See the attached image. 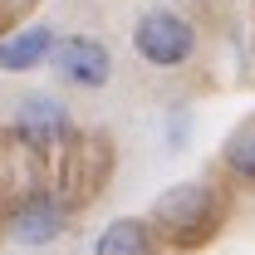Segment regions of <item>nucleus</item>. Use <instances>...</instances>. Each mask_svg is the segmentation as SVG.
I'll list each match as a JSON object with an SVG mask.
<instances>
[{
    "mask_svg": "<svg viewBox=\"0 0 255 255\" xmlns=\"http://www.w3.org/2000/svg\"><path fill=\"white\" fill-rule=\"evenodd\" d=\"M221 221V191L211 182H182V187L162 191L152 206V226L177 246H201Z\"/></svg>",
    "mask_w": 255,
    "mask_h": 255,
    "instance_id": "f257e3e1",
    "label": "nucleus"
},
{
    "mask_svg": "<svg viewBox=\"0 0 255 255\" xmlns=\"http://www.w3.org/2000/svg\"><path fill=\"white\" fill-rule=\"evenodd\" d=\"M132 49L152 64V69H177V64H187L196 54V30H191V20H182L177 10L152 5L132 25Z\"/></svg>",
    "mask_w": 255,
    "mask_h": 255,
    "instance_id": "f03ea898",
    "label": "nucleus"
},
{
    "mask_svg": "<svg viewBox=\"0 0 255 255\" xmlns=\"http://www.w3.org/2000/svg\"><path fill=\"white\" fill-rule=\"evenodd\" d=\"M54 74H59L69 89H108V79H113V54H108V44L94 39V34H64L54 39Z\"/></svg>",
    "mask_w": 255,
    "mask_h": 255,
    "instance_id": "7ed1b4c3",
    "label": "nucleus"
},
{
    "mask_svg": "<svg viewBox=\"0 0 255 255\" xmlns=\"http://www.w3.org/2000/svg\"><path fill=\"white\" fill-rule=\"evenodd\" d=\"M64 226H69V211H64L59 201H54L49 191H30V196L10 211L5 231H10V241H15V246L39 251V246H54V241H59Z\"/></svg>",
    "mask_w": 255,
    "mask_h": 255,
    "instance_id": "20e7f679",
    "label": "nucleus"
},
{
    "mask_svg": "<svg viewBox=\"0 0 255 255\" xmlns=\"http://www.w3.org/2000/svg\"><path fill=\"white\" fill-rule=\"evenodd\" d=\"M15 137L34 147V152H49L69 137V108L49 94H30L15 103Z\"/></svg>",
    "mask_w": 255,
    "mask_h": 255,
    "instance_id": "39448f33",
    "label": "nucleus"
},
{
    "mask_svg": "<svg viewBox=\"0 0 255 255\" xmlns=\"http://www.w3.org/2000/svg\"><path fill=\"white\" fill-rule=\"evenodd\" d=\"M54 54V30L49 25H30V30H15L0 39V74H25L39 69Z\"/></svg>",
    "mask_w": 255,
    "mask_h": 255,
    "instance_id": "423d86ee",
    "label": "nucleus"
},
{
    "mask_svg": "<svg viewBox=\"0 0 255 255\" xmlns=\"http://www.w3.org/2000/svg\"><path fill=\"white\" fill-rule=\"evenodd\" d=\"M94 255H157V236H152V226H147V221L123 216V221H113V226L98 231Z\"/></svg>",
    "mask_w": 255,
    "mask_h": 255,
    "instance_id": "0eeeda50",
    "label": "nucleus"
},
{
    "mask_svg": "<svg viewBox=\"0 0 255 255\" xmlns=\"http://www.w3.org/2000/svg\"><path fill=\"white\" fill-rule=\"evenodd\" d=\"M221 167L236 182H255V118L231 128V137H226V147H221Z\"/></svg>",
    "mask_w": 255,
    "mask_h": 255,
    "instance_id": "6e6552de",
    "label": "nucleus"
}]
</instances>
